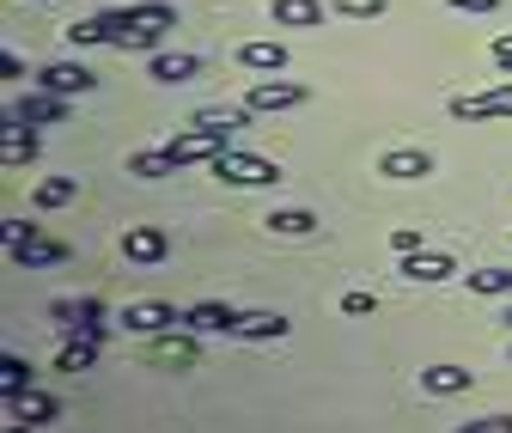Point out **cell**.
<instances>
[{"label":"cell","mask_w":512,"mask_h":433,"mask_svg":"<svg viewBox=\"0 0 512 433\" xmlns=\"http://www.w3.org/2000/svg\"><path fill=\"white\" fill-rule=\"evenodd\" d=\"M61 37H68L74 49H92V43H110V19L98 13V19H74L68 31H61Z\"/></svg>","instance_id":"27"},{"label":"cell","mask_w":512,"mask_h":433,"mask_svg":"<svg viewBox=\"0 0 512 433\" xmlns=\"http://www.w3.org/2000/svg\"><path fill=\"white\" fill-rule=\"evenodd\" d=\"M238 324H244V312H232L220 299H202L183 312V330H196V336H238Z\"/></svg>","instance_id":"11"},{"label":"cell","mask_w":512,"mask_h":433,"mask_svg":"<svg viewBox=\"0 0 512 433\" xmlns=\"http://www.w3.org/2000/svg\"><path fill=\"white\" fill-rule=\"evenodd\" d=\"M74 196H80V183H74V177H43L31 202H37V208H68Z\"/></svg>","instance_id":"26"},{"label":"cell","mask_w":512,"mask_h":433,"mask_svg":"<svg viewBox=\"0 0 512 433\" xmlns=\"http://www.w3.org/2000/svg\"><path fill=\"white\" fill-rule=\"evenodd\" d=\"M458 433H512V415H476V421H458Z\"/></svg>","instance_id":"33"},{"label":"cell","mask_w":512,"mask_h":433,"mask_svg":"<svg viewBox=\"0 0 512 433\" xmlns=\"http://www.w3.org/2000/svg\"><path fill=\"white\" fill-rule=\"evenodd\" d=\"M110 19V43L128 55V49H147V55H159V37L177 25V7L171 0H141V7H116V13H104Z\"/></svg>","instance_id":"1"},{"label":"cell","mask_w":512,"mask_h":433,"mask_svg":"<svg viewBox=\"0 0 512 433\" xmlns=\"http://www.w3.org/2000/svg\"><path fill=\"white\" fill-rule=\"evenodd\" d=\"M7 421H31V427H43V421H55V397H49V391L7 397Z\"/></svg>","instance_id":"21"},{"label":"cell","mask_w":512,"mask_h":433,"mask_svg":"<svg viewBox=\"0 0 512 433\" xmlns=\"http://www.w3.org/2000/svg\"><path fill=\"white\" fill-rule=\"evenodd\" d=\"M92 360H98V336H74L68 348H61L55 373H92Z\"/></svg>","instance_id":"23"},{"label":"cell","mask_w":512,"mask_h":433,"mask_svg":"<svg viewBox=\"0 0 512 433\" xmlns=\"http://www.w3.org/2000/svg\"><path fill=\"white\" fill-rule=\"evenodd\" d=\"M445 7H452V13H494L500 0H445Z\"/></svg>","instance_id":"36"},{"label":"cell","mask_w":512,"mask_h":433,"mask_svg":"<svg viewBox=\"0 0 512 433\" xmlns=\"http://www.w3.org/2000/svg\"><path fill=\"white\" fill-rule=\"evenodd\" d=\"M0 159H7V171L31 165V159H37V135H31V129H19V122H7V147H0Z\"/></svg>","instance_id":"24"},{"label":"cell","mask_w":512,"mask_h":433,"mask_svg":"<svg viewBox=\"0 0 512 433\" xmlns=\"http://www.w3.org/2000/svg\"><path fill=\"white\" fill-rule=\"evenodd\" d=\"M122 257H128V263H165V257H171L165 226H128V232H122Z\"/></svg>","instance_id":"14"},{"label":"cell","mask_w":512,"mask_h":433,"mask_svg":"<svg viewBox=\"0 0 512 433\" xmlns=\"http://www.w3.org/2000/svg\"><path fill=\"white\" fill-rule=\"evenodd\" d=\"M470 281V293H512V269H476V275H464Z\"/></svg>","instance_id":"30"},{"label":"cell","mask_w":512,"mask_h":433,"mask_svg":"<svg viewBox=\"0 0 512 433\" xmlns=\"http://www.w3.org/2000/svg\"><path fill=\"white\" fill-rule=\"evenodd\" d=\"M238 68H244V74H281V68H287V43H275V37L238 43Z\"/></svg>","instance_id":"16"},{"label":"cell","mask_w":512,"mask_h":433,"mask_svg":"<svg viewBox=\"0 0 512 433\" xmlns=\"http://www.w3.org/2000/svg\"><path fill=\"white\" fill-rule=\"evenodd\" d=\"M324 0H275V7H269V19L281 25V31H317V25H324Z\"/></svg>","instance_id":"18"},{"label":"cell","mask_w":512,"mask_h":433,"mask_svg":"<svg viewBox=\"0 0 512 433\" xmlns=\"http://www.w3.org/2000/svg\"><path fill=\"white\" fill-rule=\"evenodd\" d=\"M263 226H269L275 238H311V232H317V226H324V220H317L311 208H275V214H269Z\"/></svg>","instance_id":"20"},{"label":"cell","mask_w":512,"mask_h":433,"mask_svg":"<svg viewBox=\"0 0 512 433\" xmlns=\"http://www.w3.org/2000/svg\"><path fill=\"white\" fill-rule=\"evenodd\" d=\"M202 360V348H196V330H165V336H153V348H147V366H171V373H189V366Z\"/></svg>","instance_id":"6"},{"label":"cell","mask_w":512,"mask_h":433,"mask_svg":"<svg viewBox=\"0 0 512 433\" xmlns=\"http://www.w3.org/2000/svg\"><path fill=\"white\" fill-rule=\"evenodd\" d=\"M49 318L68 330V336H98L104 305H98V299H55V305H49Z\"/></svg>","instance_id":"15"},{"label":"cell","mask_w":512,"mask_h":433,"mask_svg":"<svg viewBox=\"0 0 512 433\" xmlns=\"http://www.w3.org/2000/svg\"><path fill=\"white\" fill-rule=\"evenodd\" d=\"M68 104L74 98H55V92H25V98H13V110H7V122H19V129H55V122H68Z\"/></svg>","instance_id":"5"},{"label":"cell","mask_w":512,"mask_h":433,"mask_svg":"<svg viewBox=\"0 0 512 433\" xmlns=\"http://www.w3.org/2000/svg\"><path fill=\"white\" fill-rule=\"evenodd\" d=\"M7 433H31V427H25V421H13V427H7Z\"/></svg>","instance_id":"37"},{"label":"cell","mask_w":512,"mask_h":433,"mask_svg":"<svg viewBox=\"0 0 512 433\" xmlns=\"http://www.w3.org/2000/svg\"><path fill=\"white\" fill-rule=\"evenodd\" d=\"M470 385H476L470 366H452V360L421 366V391H427V397H458V391H470Z\"/></svg>","instance_id":"17"},{"label":"cell","mask_w":512,"mask_h":433,"mask_svg":"<svg viewBox=\"0 0 512 433\" xmlns=\"http://www.w3.org/2000/svg\"><path fill=\"white\" fill-rule=\"evenodd\" d=\"M330 13H342V19H384V0H330Z\"/></svg>","instance_id":"31"},{"label":"cell","mask_w":512,"mask_h":433,"mask_svg":"<svg viewBox=\"0 0 512 433\" xmlns=\"http://www.w3.org/2000/svg\"><path fill=\"white\" fill-rule=\"evenodd\" d=\"M452 116H458V122H494V116H512V80H506V86H488V92H464V98H452Z\"/></svg>","instance_id":"9"},{"label":"cell","mask_w":512,"mask_h":433,"mask_svg":"<svg viewBox=\"0 0 512 433\" xmlns=\"http://www.w3.org/2000/svg\"><path fill=\"white\" fill-rule=\"evenodd\" d=\"M220 153H232V129H202V122H189L183 135L165 141V159L183 171V165H214Z\"/></svg>","instance_id":"2"},{"label":"cell","mask_w":512,"mask_h":433,"mask_svg":"<svg viewBox=\"0 0 512 433\" xmlns=\"http://www.w3.org/2000/svg\"><path fill=\"white\" fill-rule=\"evenodd\" d=\"M122 324L135 330V336H165V330L183 324V312H177V305H165V299H135V305L122 312Z\"/></svg>","instance_id":"10"},{"label":"cell","mask_w":512,"mask_h":433,"mask_svg":"<svg viewBox=\"0 0 512 433\" xmlns=\"http://www.w3.org/2000/svg\"><path fill=\"white\" fill-rule=\"evenodd\" d=\"M238 336H250V342H281V336H287V318H281V312H244Z\"/></svg>","instance_id":"22"},{"label":"cell","mask_w":512,"mask_h":433,"mask_svg":"<svg viewBox=\"0 0 512 433\" xmlns=\"http://www.w3.org/2000/svg\"><path fill=\"white\" fill-rule=\"evenodd\" d=\"M196 122H202V129H250V110L244 104H208V110H196Z\"/></svg>","instance_id":"25"},{"label":"cell","mask_w":512,"mask_h":433,"mask_svg":"<svg viewBox=\"0 0 512 433\" xmlns=\"http://www.w3.org/2000/svg\"><path fill=\"white\" fill-rule=\"evenodd\" d=\"M372 312H378L372 293H348V299H342V318H372Z\"/></svg>","instance_id":"34"},{"label":"cell","mask_w":512,"mask_h":433,"mask_svg":"<svg viewBox=\"0 0 512 433\" xmlns=\"http://www.w3.org/2000/svg\"><path fill=\"white\" fill-rule=\"evenodd\" d=\"M403 275L433 287V281H452V275H458V263L445 257V251H415V257H403Z\"/></svg>","instance_id":"19"},{"label":"cell","mask_w":512,"mask_h":433,"mask_svg":"<svg viewBox=\"0 0 512 433\" xmlns=\"http://www.w3.org/2000/svg\"><path fill=\"white\" fill-rule=\"evenodd\" d=\"M220 183H232V190H263V183H281V165L275 159H256V153H220L214 165H208Z\"/></svg>","instance_id":"4"},{"label":"cell","mask_w":512,"mask_h":433,"mask_svg":"<svg viewBox=\"0 0 512 433\" xmlns=\"http://www.w3.org/2000/svg\"><path fill=\"white\" fill-rule=\"evenodd\" d=\"M0 391H7V397H25V391H31V366H25L19 354L0 360Z\"/></svg>","instance_id":"28"},{"label":"cell","mask_w":512,"mask_h":433,"mask_svg":"<svg viewBox=\"0 0 512 433\" xmlns=\"http://www.w3.org/2000/svg\"><path fill=\"white\" fill-rule=\"evenodd\" d=\"M506 324H512V318H506Z\"/></svg>","instance_id":"38"},{"label":"cell","mask_w":512,"mask_h":433,"mask_svg":"<svg viewBox=\"0 0 512 433\" xmlns=\"http://www.w3.org/2000/svg\"><path fill=\"white\" fill-rule=\"evenodd\" d=\"M378 177H391V183H415V177H433V153L427 147H391L378 159Z\"/></svg>","instance_id":"13"},{"label":"cell","mask_w":512,"mask_h":433,"mask_svg":"<svg viewBox=\"0 0 512 433\" xmlns=\"http://www.w3.org/2000/svg\"><path fill=\"white\" fill-rule=\"evenodd\" d=\"M37 86L55 92V98H86V92L98 86V74L86 68V61H49V68L37 74Z\"/></svg>","instance_id":"8"},{"label":"cell","mask_w":512,"mask_h":433,"mask_svg":"<svg viewBox=\"0 0 512 433\" xmlns=\"http://www.w3.org/2000/svg\"><path fill=\"white\" fill-rule=\"evenodd\" d=\"M391 251H397V257H415V251H427V244H421V226H397V232H391Z\"/></svg>","instance_id":"32"},{"label":"cell","mask_w":512,"mask_h":433,"mask_svg":"<svg viewBox=\"0 0 512 433\" xmlns=\"http://www.w3.org/2000/svg\"><path fill=\"white\" fill-rule=\"evenodd\" d=\"M494 68L512 80V31H506V37H494Z\"/></svg>","instance_id":"35"},{"label":"cell","mask_w":512,"mask_h":433,"mask_svg":"<svg viewBox=\"0 0 512 433\" xmlns=\"http://www.w3.org/2000/svg\"><path fill=\"white\" fill-rule=\"evenodd\" d=\"M311 92L299 86V80H256L250 92H244V110L250 116H269V110H299Z\"/></svg>","instance_id":"7"},{"label":"cell","mask_w":512,"mask_h":433,"mask_svg":"<svg viewBox=\"0 0 512 433\" xmlns=\"http://www.w3.org/2000/svg\"><path fill=\"white\" fill-rule=\"evenodd\" d=\"M128 177H177V165L165 159V147L159 153H128Z\"/></svg>","instance_id":"29"},{"label":"cell","mask_w":512,"mask_h":433,"mask_svg":"<svg viewBox=\"0 0 512 433\" xmlns=\"http://www.w3.org/2000/svg\"><path fill=\"white\" fill-rule=\"evenodd\" d=\"M7 257H13L19 269H55V263H68V244L43 238V232L25 226V220H7Z\"/></svg>","instance_id":"3"},{"label":"cell","mask_w":512,"mask_h":433,"mask_svg":"<svg viewBox=\"0 0 512 433\" xmlns=\"http://www.w3.org/2000/svg\"><path fill=\"white\" fill-rule=\"evenodd\" d=\"M196 74H202V55H189V49H159L147 61V80H159V86H189Z\"/></svg>","instance_id":"12"}]
</instances>
